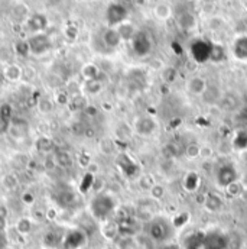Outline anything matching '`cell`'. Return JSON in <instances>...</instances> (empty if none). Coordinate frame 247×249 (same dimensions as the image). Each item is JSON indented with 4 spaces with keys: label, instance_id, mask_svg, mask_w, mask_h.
I'll return each instance as SVG.
<instances>
[{
    "label": "cell",
    "instance_id": "cell-19",
    "mask_svg": "<svg viewBox=\"0 0 247 249\" xmlns=\"http://www.w3.org/2000/svg\"><path fill=\"white\" fill-rule=\"evenodd\" d=\"M205 204V209L210 210V212H217L223 207V198L217 194V193H210L204 201Z\"/></svg>",
    "mask_w": 247,
    "mask_h": 249
},
{
    "label": "cell",
    "instance_id": "cell-2",
    "mask_svg": "<svg viewBox=\"0 0 247 249\" xmlns=\"http://www.w3.org/2000/svg\"><path fill=\"white\" fill-rule=\"evenodd\" d=\"M172 233V225L164 219L153 217L149 222V229H148V236L155 242V244H165L171 238Z\"/></svg>",
    "mask_w": 247,
    "mask_h": 249
},
{
    "label": "cell",
    "instance_id": "cell-29",
    "mask_svg": "<svg viewBox=\"0 0 247 249\" xmlns=\"http://www.w3.org/2000/svg\"><path fill=\"white\" fill-rule=\"evenodd\" d=\"M0 119L4 121L6 124H10L13 119V109L9 103H3L0 106Z\"/></svg>",
    "mask_w": 247,
    "mask_h": 249
},
{
    "label": "cell",
    "instance_id": "cell-42",
    "mask_svg": "<svg viewBox=\"0 0 247 249\" xmlns=\"http://www.w3.org/2000/svg\"><path fill=\"white\" fill-rule=\"evenodd\" d=\"M77 35H78V29L75 28V26H68L66 29H65V36L68 38V39H75L77 38Z\"/></svg>",
    "mask_w": 247,
    "mask_h": 249
},
{
    "label": "cell",
    "instance_id": "cell-49",
    "mask_svg": "<svg viewBox=\"0 0 247 249\" xmlns=\"http://www.w3.org/2000/svg\"><path fill=\"white\" fill-rule=\"evenodd\" d=\"M162 249H180L177 245H171V244H166V245H164V248Z\"/></svg>",
    "mask_w": 247,
    "mask_h": 249
},
{
    "label": "cell",
    "instance_id": "cell-28",
    "mask_svg": "<svg viewBox=\"0 0 247 249\" xmlns=\"http://www.w3.org/2000/svg\"><path fill=\"white\" fill-rule=\"evenodd\" d=\"M185 157L188 160H198L201 158V145L198 143H188L185 148Z\"/></svg>",
    "mask_w": 247,
    "mask_h": 249
},
{
    "label": "cell",
    "instance_id": "cell-6",
    "mask_svg": "<svg viewBox=\"0 0 247 249\" xmlns=\"http://www.w3.org/2000/svg\"><path fill=\"white\" fill-rule=\"evenodd\" d=\"M28 44L31 48V54L33 55H42L51 50V41L45 34H35L28 39Z\"/></svg>",
    "mask_w": 247,
    "mask_h": 249
},
{
    "label": "cell",
    "instance_id": "cell-13",
    "mask_svg": "<svg viewBox=\"0 0 247 249\" xmlns=\"http://www.w3.org/2000/svg\"><path fill=\"white\" fill-rule=\"evenodd\" d=\"M103 42L107 48H117L120 44H122V38H120V34L117 32L116 28H109L103 32Z\"/></svg>",
    "mask_w": 247,
    "mask_h": 249
},
{
    "label": "cell",
    "instance_id": "cell-43",
    "mask_svg": "<svg viewBox=\"0 0 247 249\" xmlns=\"http://www.w3.org/2000/svg\"><path fill=\"white\" fill-rule=\"evenodd\" d=\"M213 154H214V151L210 149L208 146H201V158L202 160H210L213 157Z\"/></svg>",
    "mask_w": 247,
    "mask_h": 249
},
{
    "label": "cell",
    "instance_id": "cell-35",
    "mask_svg": "<svg viewBox=\"0 0 247 249\" xmlns=\"http://www.w3.org/2000/svg\"><path fill=\"white\" fill-rule=\"evenodd\" d=\"M15 51H16V54L20 55V57H28V55L31 54V48H29L28 41H19V42H16Z\"/></svg>",
    "mask_w": 247,
    "mask_h": 249
},
{
    "label": "cell",
    "instance_id": "cell-14",
    "mask_svg": "<svg viewBox=\"0 0 247 249\" xmlns=\"http://www.w3.org/2000/svg\"><path fill=\"white\" fill-rule=\"evenodd\" d=\"M35 148L41 154H51V152L57 151L55 141L52 138H49V136H39L35 141Z\"/></svg>",
    "mask_w": 247,
    "mask_h": 249
},
{
    "label": "cell",
    "instance_id": "cell-46",
    "mask_svg": "<svg viewBox=\"0 0 247 249\" xmlns=\"http://www.w3.org/2000/svg\"><path fill=\"white\" fill-rule=\"evenodd\" d=\"M9 126H10V124H6L4 121L0 119V135H1V133H6L7 129H9Z\"/></svg>",
    "mask_w": 247,
    "mask_h": 249
},
{
    "label": "cell",
    "instance_id": "cell-15",
    "mask_svg": "<svg viewBox=\"0 0 247 249\" xmlns=\"http://www.w3.org/2000/svg\"><path fill=\"white\" fill-rule=\"evenodd\" d=\"M47 25H48V19L42 13H35V15H32L28 19V28L32 32H36V34L41 32V31H44L47 28Z\"/></svg>",
    "mask_w": 247,
    "mask_h": 249
},
{
    "label": "cell",
    "instance_id": "cell-8",
    "mask_svg": "<svg viewBox=\"0 0 247 249\" xmlns=\"http://www.w3.org/2000/svg\"><path fill=\"white\" fill-rule=\"evenodd\" d=\"M231 54L240 62H247V34L234 36L231 42Z\"/></svg>",
    "mask_w": 247,
    "mask_h": 249
},
{
    "label": "cell",
    "instance_id": "cell-40",
    "mask_svg": "<svg viewBox=\"0 0 247 249\" xmlns=\"http://www.w3.org/2000/svg\"><path fill=\"white\" fill-rule=\"evenodd\" d=\"M100 151L106 155H110L113 151H115V143L112 139H103L100 142Z\"/></svg>",
    "mask_w": 247,
    "mask_h": 249
},
{
    "label": "cell",
    "instance_id": "cell-41",
    "mask_svg": "<svg viewBox=\"0 0 247 249\" xmlns=\"http://www.w3.org/2000/svg\"><path fill=\"white\" fill-rule=\"evenodd\" d=\"M55 102L58 103V105H68L69 103V97H68V93L66 91H58L57 94H55Z\"/></svg>",
    "mask_w": 247,
    "mask_h": 249
},
{
    "label": "cell",
    "instance_id": "cell-4",
    "mask_svg": "<svg viewBox=\"0 0 247 249\" xmlns=\"http://www.w3.org/2000/svg\"><path fill=\"white\" fill-rule=\"evenodd\" d=\"M126 18H127V9L122 3L113 1L112 4H109L107 12H106V19L110 28H116L120 23L126 22Z\"/></svg>",
    "mask_w": 247,
    "mask_h": 249
},
{
    "label": "cell",
    "instance_id": "cell-16",
    "mask_svg": "<svg viewBox=\"0 0 247 249\" xmlns=\"http://www.w3.org/2000/svg\"><path fill=\"white\" fill-rule=\"evenodd\" d=\"M153 15L159 20H168L174 15L172 6L169 3H165V1H159L153 6Z\"/></svg>",
    "mask_w": 247,
    "mask_h": 249
},
{
    "label": "cell",
    "instance_id": "cell-21",
    "mask_svg": "<svg viewBox=\"0 0 247 249\" xmlns=\"http://www.w3.org/2000/svg\"><path fill=\"white\" fill-rule=\"evenodd\" d=\"M103 89H104V86H103V83H101L100 78L85 81V84H84V91H85L87 94H90V96H97V94H100V93L103 91Z\"/></svg>",
    "mask_w": 247,
    "mask_h": 249
},
{
    "label": "cell",
    "instance_id": "cell-26",
    "mask_svg": "<svg viewBox=\"0 0 247 249\" xmlns=\"http://www.w3.org/2000/svg\"><path fill=\"white\" fill-rule=\"evenodd\" d=\"M78 239H80V241H81V239H84L82 233H81V232H78V231H75V232H71V233H69V235H66V238H65L64 248L65 249L77 248L78 245H81V244H78Z\"/></svg>",
    "mask_w": 247,
    "mask_h": 249
},
{
    "label": "cell",
    "instance_id": "cell-31",
    "mask_svg": "<svg viewBox=\"0 0 247 249\" xmlns=\"http://www.w3.org/2000/svg\"><path fill=\"white\" fill-rule=\"evenodd\" d=\"M177 154H178V149H177V146H175L174 143H166V145H164V148H162L164 160L171 161V160H174V158L177 157Z\"/></svg>",
    "mask_w": 247,
    "mask_h": 249
},
{
    "label": "cell",
    "instance_id": "cell-24",
    "mask_svg": "<svg viewBox=\"0 0 247 249\" xmlns=\"http://www.w3.org/2000/svg\"><path fill=\"white\" fill-rule=\"evenodd\" d=\"M3 75H4V78L9 80V81H17V80L22 77V70H20L17 65L10 64V65H7V68L3 71Z\"/></svg>",
    "mask_w": 247,
    "mask_h": 249
},
{
    "label": "cell",
    "instance_id": "cell-5",
    "mask_svg": "<svg viewBox=\"0 0 247 249\" xmlns=\"http://www.w3.org/2000/svg\"><path fill=\"white\" fill-rule=\"evenodd\" d=\"M215 178H217V184L223 188H226L227 186H230L231 183L237 181L239 180V173H237V168L233 165V164H224L218 168L217 174H215Z\"/></svg>",
    "mask_w": 247,
    "mask_h": 249
},
{
    "label": "cell",
    "instance_id": "cell-33",
    "mask_svg": "<svg viewBox=\"0 0 247 249\" xmlns=\"http://www.w3.org/2000/svg\"><path fill=\"white\" fill-rule=\"evenodd\" d=\"M224 50L220 45H211V54H210V60L214 62H220L224 60Z\"/></svg>",
    "mask_w": 247,
    "mask_h": 249
},
{
    "label": "cell",
    "instance_id": "cell-52",
    "mask_svg": "<svg viewBox=\"0 0 247 249\" xmlns=\"http://www.w3.org/2000/svg\"><path fill=\"white\" fill-rule=\"evenodd\" d=\"M245 184H246V186H247V181H246V183H245Z\"/></svg>",
    "mask_w": 247,
    "mask_h": 249
},
{
    "label": "cell",
    "instance_id": "cell-27",
    "mask_svg": "<svg viewBox=\"0 0 247 249\" xmlns=\"http://www.w3.org/2000/svg\"><path fill=\"white\" fill-rule=\"evenodd\" d=\"M1 184H3V187L6 190H10L12 191V190H15L16 187L19 186V178H17V176L15 173H7V174L3 176Z\"/></svg>",
    "mask_w": 247,
    "mask_h": 249
},
{
    "label": "cell",
    "instance_id": "cell-18",
    "mask_svg": "<svg viewBox=\"0 0 247 249\" xmlns=\"http://www.w3.org/2000/svg\"><path fill=\"white\" fill-rule=\"evenodd\" d=\"M101 235L107 239V241H115L117 236H120V229L119 225L115 222H106L101 226Z\"/></svg>",
    "mask_w": 247,
    "mask_h": 249
},
{
    "label": "cell",
    "instance_id": "cell-48",
    "mask_svg": "<svg viewBox=\"0 0 247 249\" xmlns=\"http://www.w3.org/2000/svg\"><path fill=\"white\" fill-rule=\"evenodd\" d=\"M6 216H7V209L4 206H0V217L6 219Z\"/></svg>",
    "mask_w": 247,
    "mask_h": 249
},
{
    "label": "cell",
    "instance_id": "cell-30",
    "mask_svg": "<svg viewBox=\"0 0 247 249\" xmlns=\"http://www.w3.org/2000/svg\"><path fill=\"white\" fill-rule=\"evenodd\" d=\"M117 249H137L134 236H120V241L117 242Z\"/></svg>",
    "mask_w": 247,
    "mask_h": 249
},
{
    "label": "cell",
    "instance_id": "cell-32",
    "mask_svg": "<svg viewBox=\"0 0 247 249\" xmlns=\"http://www.w3.org/2000/svg\"><path fill=\"white\" fill-rule=\"evenodd\" d=\"M38 110L42 113V115H48L54 110V103L49 100V99H41L36 105Z\"/></svg>",
    "mask_w": 247,
    "mask_h": 249
},
{
    "label": "cell",
    "instance_id": "cell-23",
    "mask_svg": "<svg viewBox=\"0 0 247 249\" xmlns=\"http://www.w3.org/2000/svg\"><path fill=\"white\" fill-rule=\"evenodd\" d=\"M32 228H33V223H32V220L29 217H20L16 222V226H15V229H16V232L19 235H28V233H31L32 232Z\"/></svg>",
    "mask_w": 247,
    "mask_h": 249
},
{
    "label": "cell",
    "instance_id": "cell-34",
    "mask_svg": "<svg viewBox=\"0 0 247 249\" xmlns=\"http://www.w3.org/2000/svg\"><path fill=\"white\" fill-rule=\"evenodd\" d=\"M178 77V72L174 67H164L162 70V78L165 83H174L175 78Z\"/></svg>",
    "mask_w": 247,
    "mask_h": 249
},
{
    "label": "cell",
    "instance_id": "cell-47",
    "mask_svg": "<svg viewBox=\"0 0 247 249\" xmlns=\"http://www.w3.org/2000/svg\"><path fill=\"white\" fill-rule=\"evenodd\" d=\"M84 112H85L88 116H96V115H97V110H96V107H90V106H87Z\"/></svg>",
    "mask_w": 247,
    "mask_h": 249
},
{
    "label": "cell",
    "instance_id": "cell-20",
    "mask_svg": "<svg viewBox=\"0 0 247 249\" xmlns=\"http://www.w3.org/2000/svg\"><path fill=\"white\" fill-rule=\"evenodd\" d=\"M116 29H117V32L120 34L122 41H132L133 36H134L136 32H137V31L134 29V26H133L132 23H129V22L120 23L119 26H116Z\"/></svg>",
    "mask_w": 247,
    "mask_h": 249
},
{
    "label": "cell",
    "instance_id": "cell-10",
    "mask_svg": "<svg viewBox=\"0 0 247 249\" xmlns=\"http://www.w3.org/2000/svg\"><path fill=\"white\" fill-rule=\"evenodd\" d=\"M191 53L197 61L204 62L205 60H210L211 54V45H208L204 41H195L191 47Z\"/></svg>",
    "mask_w": 247,
    "mask_h": 249
},
{
    "label": "cell",
    "instance_id": "cell-45",
    "mask_svg": "<svg viewBox=\"0 0 247 249\" xmlns=\"http://www.w3.org/2000/svg\"><path fill=\"white\" fill-rule=\"evenodd\" d=\"M99 170H100V165H99L97 162H94V161H91V162H90V165L87 167V173H88V174H91V176L97 174V173H99Z\"/></svg>",
    "mask_w": 247,
    "mask_h": 249
},
{
    "label": "cell",
    "instance_id": "cell-37",
    "mask_svg": "<svg viewBox=\"0 0 247 249\" xmlns=\"http://www.w3.org/2000/svg\"><path fill=\"white\" fill-rule=\"evenodd\" d=\"M69 106H71L72 110H85V107L88 105H87V102H85V99L82 96H77L69 102Z\"/></svg>",
    "mask_w": 247,
    "mask_h": 249
},
{
    "label": "cell",
    "instance_id": "cell-1",
    "mask_svg": "<svg viewBox=\"0 0 247 249\" xmlns=\"http://www.w3.org/2000/svg\"><path fill=\"white\" fill-rule=\"evenodd\" d=\"M116 198L109 194V193H99L93 197L91 203H90V210L93 213V216L96 219L100 220H107L112 213L116 210Z\"/></svg>",
    "mask_w": 247,
    "mask_h": 249
},
{
    "label": "cell",
    "instance_id": "cell-17",
    "mask_svg": "<svg viewBox=\"0 0 247 249\" xmlns=\"http://www.w3.org/2000/svg\"><path fill=\"white\" fill-rule=\"evenodd\" d=\"M117 165H119V168L122 170V173H123L124 176H127V177L133 176V173L136 171V164L126 154H120L117 157Z\"/></svg>",
    "mask_w": 247,
    "mask_h": 249
},
{
    "label": "cell",
    "instance_id": "cell-12",
    "mask_svg": "<svg viewBox=\"0 0 247 249\" xmlns=\"http://www.w3.org/2000/svg\"><path fill=\"white\" fill-rule=\"evenodd\" d=\"M52 161H54L55 167H58V168H61V170L71 168L72 164H74L72 155H71L68 151H64V149H57V151L54 152Z\"/></svg>",
    "mask_w": 247,
    "mask_h": 249
},
{
    "label": "cell",
    "instance_id": "cell-50",
    "mask_svg": "<svg viewBox=\"0 0 247 249\" xmlns=\"http://www.w3.org/2000/svg\"><path fill=\"white\" fill-rule=\"evenodd\" d=\"M103 249H117V247H113V245H107V247H104Z\"/></svg>",
    "mask_w": 247,
    "mask_h": 249
},
{
    "label": "cell",
    "instance_id": "cell-39",
    "mask_svg": "<svg viewBox=\"0 0 247 249\" xmlns=\"http://www.w3.org/2000/svg\"><path fill=\"white\" fill-rule=\"evenodd\" d=\"M74 198H75V194H74L72 191H68V190H65V191H62V193L58 194V203H60V204H64V206L72 203Z\"/></svg>",
    "mask_w": 247,
    "mask_h": 249
},
{
    "label": "cell",
    "instance_id": "cell-3",
    "mask_svg": "<svg viewBox=\"0 0 247 249\" xmlns=\"http://www.w3.org/2000/svg\"><path fill=\"white\" fill-rule=\"evenodd\" d=\"M132 44V50L137 57H146L150 54L152 47H153V41L150 38V35L145 31H137L136 35L133 36V39L130 41Z\"/></svg>",
    "mask_w": 247,
    "mask_h": 249
},
{
    "label": "cell",
    "instance_id": "cell-22",
    "mask_svg": "<svg viewBox=\"0 0 247 249\" xmlns=\"http://www.w3.org/2000/svg\"><path fill=\"white\" fill-rule=\"evenodd\" d=\"M81 74L82 77L85 78V81H90V80H97L100 77V70L97 65L94 64H85L81 70Z\"/></svg>",
    "mask_w": 247,
    "mask_h": 249
},
{
    "label": "cell",
    "instance_id": "cell-7",
    "mask_svg": "<svg viewBox=\"0 0 247 249\" xmlns=\"http://www.w3.org/2000/svg\"><path fill=\"white\" fill-rule=\"evenodd\" d=\"M133 127H134L136 133H139L140 136L150 138L155 133L158 124H156V122L150 116H140V118H137L134 121V126Z\"/></svg>",
    "mask_w": 247,
    "mask_h": 249
},
{
    "label": "cell",
    "instance_id": "cell-38",
    "mask_svg": "<svg viewBox=\"0 0 247 249\" xmlns=\"http://www.w3.org/2000/svg\"><path fill=\"white\" fill-rule=\"evenodd\" d=\"M226 193L227 194H230V196H240L242 194V191H243V184H242V181H234V183H231L230 186H227L226 188Z\"/></svg>",
    "mask_w": 247,
    "mask_h": 249
},
{
    "label": "cell",
    "instance_id": "cell-51",
    "mask_svg": "<svg viewBox=\"0 0 247 249\" xmlns=\"http://www.w3.org/2000/svg\"><path fill=\"white\" fill-rule=\"evenodd\" d=\"M3 226H4V219H1V217H0V229H1Z\"/></svg>",
    "mask_w": 247,
    "mask_h": 249
},
{
    "label": "cell",
    "instance_id": "cell-9",
    "mask_svg": "<svg viewBox=\"0 0 247 249\" xmlns=\"http://www.w3.org/2000/svg\"><path fill=\"white\" fill-rule=\"evenodd\" d=\"M186 91L192 96H202L205 90L208 89V83L201 75H192L186 80L185 84Z\"/></svg>",
    "mask_w": 247,
    "mask_h": 249
},
{
    "label": "cell",
    "instance_id": "cell-11",
    "mask_svg": "<svg viewBox=\"0 0 247 249\" xmlns=\"http://www.w3.org/2000/svg\"><path fill=\"white\" fill-rule=\"evenodd\" d=\"M177 25L182 31H194L197 28V18L192 12L184 10L177 15Z\"/></svg>",
    "mask_w": 247,
    "mask_h": 249
},
{
    "label": "cell",
    "instance_id": "cell-36",
    "mask_svg": "<svg viewBox=\"0 0 247 249\" xmlns=\"http://www.w3.org/2000/svg\"><path fill=\"white\" fill-rule=\"evenodd\" d=\"M155 183H156V181H155V178L152 177V174H143V176L140 177V180H139V187H140L142 190L149 191Z\"/></svg>",
    "mask_w": 247,
    "mask_h": 249
},
{
    "label": "cell",
    "instance_id": "cell-25",
    "mask_svg": "<svg viewBox=\"0 0 247 249\" xmlns=\"http://www.w3.org/2000/svg\"><path fill=\"white\" fill-rule=\"evenodd\" d=\"M148 193H149V196H150L152 200L161 201V200H164V197L166 196V188H165L164 184H161V183H155Z\"/></svg>",
    "mask_w": 247,
    "mask_h": 249
},
{
    "label": "cell",
    "instance_id": "cell-44",
    "mask_svg": "<svg viewBox=\"0 0 247 249\" xmlns=\"http://www.w3.org/2000/svg\"><path fill=\"white\" fill-rule=\"evenodd\" d=\"M22 201H23L26 206H31V204H33V201H35V196H33L32 193H25V194L22 196Z\"/></svg>",
    "mask_w": 247,
    "mask_h": 249
}]
</instances>
